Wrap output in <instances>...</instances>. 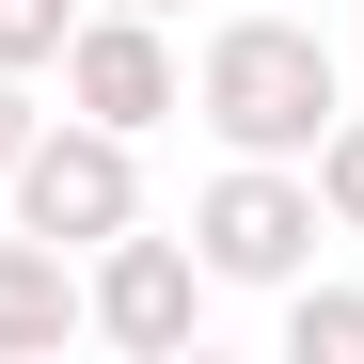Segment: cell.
Returning <instances> with one entry per match:
<instances>
[{
    "mask_svg": "<svg viewBox=\"0 0 364 364\" xmlns=\"http://www.w3.org/2000/svg\"><path fill=\"white\" fill-rule=\"evenodd\" d=\"M191 111L222 127V159H317V127L348 111V64H333V32L317 16H222L191 48Z\"/></svg>",
    "mask_w": 364,
    "mask_h": 364,
    "instance_id": "obj_1",
    "label": "cell"
},
{
    "mask_svg": "<svg viewBox=\"0 0 364 364\" xmlns=\"http://www.w3.org/2000/svg\"><path fill=\"white\" fill-rule=\"evenodd\" d=\"M191 254H206V285H301L317 269V174L301 159H222L206 206H191Z\"/></svg>",
    "mask_w": 364,
    "mask_h": 364,
    "instance_id": "obj_2",
    "label": "cell"
},
{
    "mask_svg": "<svg viewBox=\"0 0 364 364\" xmlns=\"http://www.w3.org/2000/svg\"><path fill=\"white\" fill-rule=\"evenodd\" d=\"M16 222L32 237H64V254H95V237H127L143 222V159H127V127H95V111H64V127H32L16 143Z\"/></svg>",
    "mask_w": 364,
    "mask_h": 364,
    "instance_id": "obj_3",
    "label": "cell"
},
{
    "mask_svg": "<svg viewBox=\"0 0 364 364\" xmlns=\"http://www.w3.org/2000/svg\"><path fill=\"white\" fill-rule=\"evenodd\" d=\"M80 317L127 348V364H174V348L206 333V254H191V237H143V222H127V237H95Z\"/></svg>",
    "mask_w": 364,
    "mask_h": 364,
    "instance_id": "obj_4",
    "label": "cell"
},
{
    "mask_svg": "<svg viewBox=\"0 0 364 364\" xmlns=\"http://www.w3.org/2000/svg\"><path fill=\"white\" fill-rule=\"evenodd\" d=\"M48 80H64V111H95V127H174V111H191V64H174V32L159 16H127V0H95V16L64 32V64H48Z\"/></svg>",
    "mask_w": 364,
    "mask_h": 364,
    "instance_id": "obj_5",
    "label": "cell"
},
{
    "mask_svg": "<svg viewBox=\"0 0 364 364\" xmlns=\"http://www.w3.org/2000/svg\"><path fill=\"white\" fill-rule=\"evenodd\" d=\"M64 333H95V317H80V254L16 222V237H0V364H48Z\"/></svg>",
    "mask_w": 364,
    "mask_h": 364,
    "instance_id": "obj_6",
    "label": "cell"
},
{
    "mask_svg": "<svg viewBox=\"0 0 364 364\" xmlns=\"http://www.w3.org/2000/svg\"><path fill=\"white\" fill-rule=\"evenodd\" d=\"M285 364H364V285H285Z\"/></svg>",
    "mask_w": 364,
    "mask_h": 364,
    "instance_id": "obj_7",
    "label": "cell"
},
{
    "mask_svg": "<svg viewBox=\"0 0 364 364\" xmlns=\"http://www.w3.org/2000/svg\"><path fill=\"white\" fill-rule=\"evenodd\" d=\"M301 174H317V222H333V237H364V111H333Z\"/></svg>",
    "mask_w": 364,
    "mask_h": 364,
    "instance_id": "obj_8",
    "label": "cell"
},
{
    "mask_svg": "<svg viewBox=\"0 0 364 364\" xmlns=\"http://www.w3.org/2000/svg\"><path fill=\"white\" fill-rule=\"evenodd\" d=\"M64 32H80V0H0V80H48Z\"/></svg>",
    "mask_w": 364,
    "mask_h": 364,
    "instance_id": "obj_9",
    "label": "cell"
},
{
    "mask_svg": "<svg viewBox=\"0 0 364 364\" xmlns=\"http://www.w3.org/2000/svg\"><path fill=\"white\" fill-rule=\"evenodd\" d=\"M48 127V111H32V80H0V174H16V143Z\"/></svg>",
    "mask_w": 364,
    "mask_h": 364,
    "instance_id": "obj_10",
    "label": "cell"
},
{
    "mask_svg": "<svg viewBox=\"0 0 364 364\" xmlns=\"http://www.w3.org/2000/svg\"><path fill=\"white\" fill-rule=\"evenodd\" d=\"M127 16H159V0H127Z\"/></svg>",
    "mask_w": 364,
    "mask_h": 364,
    "instance_id": "obj_11",
    "label": "cell"
}]
</instances>
